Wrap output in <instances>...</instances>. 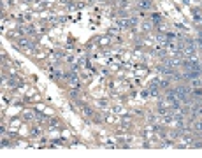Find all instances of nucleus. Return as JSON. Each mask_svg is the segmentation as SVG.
<instances>
[{
    "mask_svg": "<svg viewBox=\"0 0 202 158\" xmlns=\"http://www.w3.org/2000/svg\"><path fill=\"white\" fill-rule=\"evenodd\" d=\"M195 132H202V121H197L195 123Z\"/></svg>",
    "mask_w": 202,
    "mask_h": 158,
    "instance_id": "obj_3",
    "label": "nucleus"
},
{
    "mask_svg": "<svg viewBox=\"0 0 202 158\" xmlns=\"http://www.w3.org/2000/svg\"><path fill=\"white\" fill-rule=\"evenodd\" d=\"M190 84H191V88H200V86H202L200 79H197V77H195V79H191V81H190Z\"/></svg>",
    "mask_w": 202,
    "mask_h": 158,
    "instance_id": "obj_2",
    "label": "nucleus"
},
{
    "mask_svg": "<svg viewBox=\"0 0 202 158\" xmlns=\"http://www.w3.org/2000/svg\"><path fill=\"white\" fill-rule=\"evenodd\" d=\"M151 6H153V4H151V0H139V2H137V7H139V9H142V11H144V9H151Z\"/></svg>",
    "mask_w": 202,
    "mask_h": 158,
    "instance_id": "obj_1",
    "label": "nucleus"
}]
</instances>
